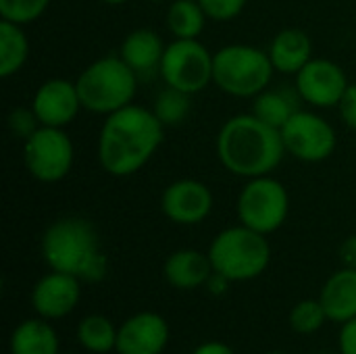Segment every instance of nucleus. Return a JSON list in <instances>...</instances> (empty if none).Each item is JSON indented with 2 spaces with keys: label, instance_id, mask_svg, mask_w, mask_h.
<instances>
[{
  "label": "nucleus",
  "instance_id": "29",
  "mask_svg": "<svg viewBox=\"0 0 356 354\" xmlns=\"http://www.w3.org/2000/svg\"><path fill=\"white\" fill-rule=\"evenodd\" d=\"M198 2L204 8L209 19L225 23V21L236 19L244 10L248 0H198Z\"/></svg>",
  "mask_w": 356,
  "mask_h": 354
},
{
  "label": "nucleus",
  "instance_id": "15",
  "mask_svg": "<svg viewBox=\"0 0 356 354\" xmlns=\"http://www.w3.org/2000/svg\"><path fill=\"white\" fill-rule=\"evenodd\" d=\"M171 338L167 319L154 311H140L119 325L117 354H163Z\"/></svg>",
  "mask_w": 356,
  "mask_h": 354
},
{
  "label": "nucleus",
  "instance_id": "17",
  "mask_svg": "<svg viewBox=\"0 0 356 354\" xmlns=\"http://www.w3.org/2000/svg\"><path fill=\"white\" fill-rule=\"evenodd\" d=\"M165 48L167 44L154 29L138 27L123 38L119 46V56L140 77V75H148L161 69Z\"/></svg>",
  "mask_w": 356,
  "mask_h": 354
},
{
  "label": "nucleus",
  "instance_id": "11",
  "mask_svg": "<svg viewBox=\"0 0 356 354\" xmlns=\"http://www.w3.org/2000/svg\"><path fill=\"white\" fill-rule=\"evenodd\" d=\"M296 94L315 108H334L348 88L346 71L330 58H311L296 75Z\"/></svg>",
  "mask_w": 356,
  "mask_h": 354
},
{
  "label": "nucleus",
  "instance_id": "22",
  "mask_svg": "<svg viewBox=\"0 0 356 354\" xmlns=\"http://www.w3.org/2000/svg\"><path fill=\"white\" fill-rule=\"evenodd\" d=\"M117 334L119 328L104 315L92 313L86 315L75 330L77 344L92 354H108L117 348Z\"/></svg>",
  "mask_w": 356,
  "mask_h": 354
},
{
  "label": "nucleus",
  "instance_id": "18",
  "mask_svg": "<svg viewBox=\"0 0 356 354\" xmlns=\"http://www.w3.org/2000/svg\"><path fill=\"white\" fill-rule=\"evenodd\" d=\"M271 65L277 73L296 75L313 58V42L305 29L286 27L277 31L267 48Z\"/></svg>",
  "mask_w": 356,
  "mask_h": 354
},
{
  "label": "nucleus",
  "instance_id": "14",
  "mask_svg": "<svg viewBox=\"0 0 356 354\" xmlns=\"http://www.w3.org/2000/svg\"><path fill=\"white\" fill-rule=\"evenodd\" d=\"M31 108L42 125L65 129L75 121L83 106L75 81L65 77H50L38 86L31 98Z\"/></svg>",
  "mask_w": 356,
  "mask_h": 354
},
{
  "label": "nucleus",
  "instance_id": "7",
  "mask_svg": "<svg viewBox=\"0 0 356 354\" xmlns=\"http://www.w3.org/2000/svg\"><path fill=\"white\" fill-rule=\"evenodd\" d=\"M236 211L242 225L269 236L286 223L290 213V194L273 175L252 177L240 190Z\"/></svg>",
  "mask_w": 356,
  "mask_h": 354
},
{
  "label": "nucleus",
  "instance_id": "10",
  "mask_svg": "<svg viewBox=\"0 0 356 354\" xmlns=\"http://www.w3.org/2000/svg\"><path fill=\"white\" fill-rule=\"evenodd\" d=\"M286 154L302 163H321L330 159L338 146L334 125L313 111L298 108L280 129Z\"/></svg>",
  "mask_w": 356,
  "mask_h": 354
},
{
  "label": "nucleus",
  "instance_id": "4",
  "mask_svg": "<svg viewBox=\"0 0 356 354\" xmlns=\"http://www.w3.org/2000/svg\"><path fill=\"white\" fill-rule=\"evenodd\" d=\"M207 252L213 269L232 284L261 277L271 263V244L267 236L242 223L221 230Z\"/></svg>",
  "mask_w": 356,
  "mask_h": 354
},
{
  "label": "nucleus",
  "instance_id": "13",
  "mask_svg": "<svg viewBox=\"0 0 356 354\" xmlns=\"http://www.w3.org/2000/svg\"><path fill=\"white\" fill-rule=\"evenodd\" d=\"M81 280L63 271L50 269L31 288V307L38 317L58 321L71 315L81 300Z\"/></svg>",
  "mask_w": 356,
  "mask_h": 354
},
{
  "label": "nucleus",
  "instance_id": "26",
  "mask_svg": "<svg viewBox=\"0 0 356 354\" xmlns=\"http://www.w3.org/2000/svg\"><path fill=\"white\" fill-rule=\"evenodd\" d=\"M290 328L294 334H300V336H313L317 334L327 319V313L321 305L319 298H305L300 303H296L290 311Z\"/></svg>",
  "mask_w": 356,
  "mask_h": 354
},
{
  "label": "nucleus",
  "instance_id": "35",
  "mask_svg": "<svg viewBox=\"0 0 356 354\" xmlns=\"http://www.w3.org/2000/svg\"><path fill=\"white\" fill-rule=\"evenodd\" d=\"M100 2H104V4H123L127 0H100Z\"/></svg>",
  "mask_w": 356,
  "mask_h": 354
},
{
  "label": "nucleus",
  "instance_id": "30",
  "mask_svg": "<svg viewBox=\"0 0 356 354\" xmlns=\"http://www.w3.org/2000/svg\"><path fill=\"white\" fill-rule=\"evenodd\" d=\"M336 108L340 113L342 123L356 131V83H348V88Z\"/></svg>",
  "mask_w": 356,
  "mask_h": 354
},
{
  "label": "nucleus",
  "instance_id": "27",
  "mask_svg": "<svg viewBox=\"0 0 356 354\" xmlns=\"http://www.w3.org/2000/svg\"><path fill=\"white\" fill-rule=\"evenodd\" d=\"M50 0H0V17L17 25H29L40 19Z\"/></svg>",
  "mask_w": 356,
  "mask_h": 354
},
{
  "label": "nucleus",
  "instance_id": "16",
  "mask_svg": "<svg viewBox=\"0 0 356 354\" xmlns=\"http://www.w3.org/2000/svg\"><path fill=\"white\" fill-rule=\"evenodd\" d=\"M213 273L215 269L209 252H200L196 248H179L171 252L163 265V277L175 290L204 288Z\"/></svg>",
  "mask_w": 356,
  "mask_h": 354
},
{
  "label": "nucleus",
  "instance_id": "6",
  "mask_svg": "<svg viewBox=\"0 0 356 354\" xmlns=\"http://www.w3.org/2000/svg\"><path fill=\"white\" fill-rule=\"evenodd\" d=\"M273 73L267 50L250 44H227L213 58V83L236 98H254L267 90Z\"/></svg>",
  "mask_w": 356,
  "mask_h": 354
},
{
  "label": "nucleus",
  "instance_id": "1",
  "mask_svg": "<svg viewBox=\"0 0 356 354\" xmlns=\"http://www.w3.org/2000/svg\"><path fill=\"white\" fill-rule=\"evenodd\" d=\"M165 125L152 108L127 104L106 115L98 134V163L113 177L138 173L161 148Z\"/></svg>",
  "mask_w": 356,
  "mask_h": 354
},
{
  "label": "nucleus",
  "instance_id": "9",
  "mask_svg": "<svg viewBox=\"0 0 356 354\" xmlns=\"http://www.w3.org/2000/svg\"><path fill=\"white\" fill-rule=\"evenodd\" d=\"M75 148L71 138L60 127L42 125L23 142V163L27 173L42 184L65 179L73 167Z\"/></svg>",
  "mask_w": 356,
  "mask_h": 354
},
{
  "label": "nucleus",
  "instance_id": "25",
  "mask_svg": "<svg viewBox=\"0 0 356 354\" xmlns=\"http://www.w3.org/2000/svg\"><path fill=\"white\" fill-rule=\"evenodd\" d=\"M192 111V94L165 86V90L156 96L152 104V113L165 127H175L188 119Z\"/></svg>",
  "mask_w": 356,
  "mask_h": 354
},
{
  "label": "nucleus",
  "instance_id": "31",
  "mask_svg": "<svg viewBox=\"0 0 356 354\" xmlns=\"http://www.w3.org/2000/svg\"><path fill=\"white\" fill-rule=\"evenodd\" d=\"M338 348L340 354H356V317L342 323L338 336Z\"/></svg>",
  "mask_w": 356,
  "mask_h": 354
},
{
  "label": "nucleus",
  "instance_id": "12",
  "mask_svg": "<svg viewBox=\"0 0 356 354\" xmlns=\"http://www.w3.org/2000/svg\"><path fill=\"white\" fill-rule=\"evenodd\" d=\"M161 213L175 225H198L202 223L215 204L211 188L192 177L171 182L161 194Z\"/></svg>",
  "mask_w": 356,
  "mask_h": 354
},
{
  "label": "nucleus",
  "instance_id": "28",
  "mask_svg": "<svg viewBox=\"0 0 356 354\" xmlns=\"http://www.w3.org/2000/svg\"><path fill=\"white\" fill-rule=\"evenodd\" d=\"M6 125H8V131L15 138L23 140V142L42 127V123L38 121V117H35L31 106H17V108H13L8 113V117H6Z\"/></svg>",
  "mask_w": 356,
  "mask_h": 354
},
{
  "label": "nucleus",
  "instance_id": "8",
  "mask_svg": "<svg viewBox=\"0 0 356 354\" xmlns=\"http://www.w3.org/2000/svg\"><path fill=\"white\" fill-rule=\"evenodd\" d=\"M213 58L215 52H211L198 38H173V42H169L165 48L159 73L165 86L194 96L213 83Z\"/></svg>",
  "mask_w": 356,
  "mask_h": 354
},
{
  "label": "nucleus",
  "instance_id": "36",
  "mask_svg": "<svg viewBox=\"0 0 356 354\" xmlns=\"http://www.w3.org/2000/svg\"><path fill=\"white\" fill-rule=\"evenodd\" d=\"M267 354H288V353H280V351H273V353H267Z\"/></svg>",
  "mask_w": 356,
  "mask_h": 354
},
{
  "label": "nucleus",
  "instance_id": "5",
  "mask_svg": "<svg viewBox=\"0 0 356 354\" xmlns=\"http://www.w3.org/2000/svg\"><path fill=\"white\" fill-rule=\"evenodd\" d=\"M81 106L96 115H111L134 102L138 75L119 54H106L90 63L75 79Z\"/></svg>",
  "mask_w": 356,
  "mask_h": 354
},
{
  "label": "nucleus",
  "instance_id": "2",
  "mask_svg": "<svg viewBox=\"0 0 356 354\" xmlns=\"http://www.w3.org/2000/svg\"><path fill=\"white\" fill-rule=\"evenodd\" d=\"M286 148L280 129L267 125L252 113L234 115L217 134V156L221 165L244 179L271 175L284 161Z\"/></svg>",
  "mask_w": 356,
  "mask_h": 354
},
{
  "label": "nucleus",
  "instance_id": "32",
  "mask_svg": "<svg viewBox=\"0 0 356 354\" xmlns=\"http://www.w3.org/2000/svg\"><path fill=\"white\" fill-rule=\"evenodd\" d=\"M340 261H342L344 267L356 269V234L342 242V246H340Z\"/></svg>",
  "mask_w": 356,
  "mask_h": 354
},
{
  "label": "nucleus",
  "instance_id": "23",
  "mask_svg": "<svg viewBox=\"0 0 356 354\" xmlns=\"http://www.w3.org/2000/svg\"><path fill=\"white\" fill-rule=\"evenodd\" d=\"M209 17L198 0H173L167 8V29L175 40H196Z\"/></svg>",
  "mask_w": 356,
  "mask_h": 354
},
{
  "label": "nucleus",
  "instance_id": "33",
  "mask_svg": "<svg viewBox=\"0 0 356 354\" xmlns=\"http://www.w3.org/2000/svg\"><path fill=\"white\" fill-rule=\"evenodd\" d=\"M229 286H232V282L227 280V277H223L221 273H213L211 277H209V282H207V292L211 294V296H223L227 290H229Z\"/></svg>",
  "mask_w": 356,
  "mask_h": 354
},
{
  "label": "nucleus",
  "instance_id": "38",
  "mask_svg": "<svg viewBox=\"0 0 356 354\" xmlns=\"http://www.w3.org/2000/svg\"><path fill=\"white\" fill-rule=\"evenodd\" d=\"M67 354H77V353H67Z\"/></svg>",
  "mask_w": 356,
  "mask_h": 354
},
{
  "label": "nucleus",
  "instance_id": "3",
  "mask_svg": "<svg viewBox=\"0 0 356 354\" xmlns=\"http://www.w3.org/2000/svg\"><path fill=\"white\" fill-rule=\"evenodd\" d=\"M44 263L83 284H96L106 277L108 259L102 250L96 227L83 217H63L50 223L40 242Z\"/></svg>",
  "mask_w": 356,
  "mask_h": 354
},
{
  "label": "nucleus",
  "instance_id": "20",
  "mask_svg": "<svg viewBox=\"0 0 356 354\" xmlns=\"http://www.w3.org/2000/svg\"><path fill=\"white\" fill-rule=\"evenodd\" d=\"M10 354H60L58 334L44 317L21 321L8 340Z\"/></svg>",
  "mask_w": 356,
  "mask_h": 354
},
{
  "label": "nucleus",
  "instance_id": "24",
  "mask_svg": "<svg viewBox=\"0 0 356 354\" xmlns=\"http://www.w3.org/2000/svg\"><path fill=\"white\" fill-rule=\"evenodd\" d=\"M296 111H298V104H296L294 94H290L288 90L267 88L252 98V111L250 113L254 117H259L261 121H265L267 125L282 129Z\"/></svg>",
  "mask_w": 356,
  "mask_h": 354
},
{
  "label": "nucleus",
  "instance_id": "21",
  "mask_svg": "<svg viewBox=\"0 0 356 354\" xmlns=\"http://www.w3.org/2000/svg\"><path fill=\"white\" fill-rule=\"evenodd\" d=\"M29 58V40L23 25L0 21V77L8 79L17 75Z\"/></svg>",
  "mask_w": 356,
  "mask_h": 354
},
{
  "label": "nucleus",
  "instance_id": "34",
  "mask_svg": "<svg viewBox=\"0 0 356 354\" xmlns=\"http://www.w3.org/2000/svg\"><path fill=\"white\" fill-rule=\"evenodd\" d=\"M192 354H236L234 348L225 342L219 340H211V342H202L200 346H196Z\"/></svg>",
  "mask_w": 356,
  "mask_h": 354
},
{
  "label": "nucleus",
  "instance_id": "19",
  "mask_svg": "<svg viewBox=\"0 0 356 354\" xmlns=\"http://www.w3.org/2000/svg\"><path fill=\"white\" fill-rule=\"evenodd\" d=\"M319 300L334 323H346L356 317V269L342 267L332 273L319 294Z\"/></svg>",
  "mask_w": 356,
  "mask_h": 354
},
{
  "label": "nucleus",
  "instance_id": "37",
  "mask_svg": "<svg viewBox=\"0 0 356 354\" xmlns=\"http://www.w3.org/2000/svg\"><path fill=\"white\" fill-rule=\"evenodd\" d=\"M148 2H165V0H148Z\"/></svg>",
  "mask_w": 356,
  "mask_h": 354
}]
</instances>
